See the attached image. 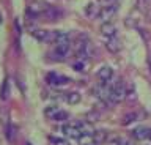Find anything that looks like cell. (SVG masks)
I'll list each match as a JSON object with an SVG mask.
<instances>
[{"label":"cell","mask_w":151,"mask_h":145,"mask_svg":"<svg viewBox=\"0 0 151 145\" xmlns=\"http://www.w3.org/2000/svg\"><path fill=\"white\" fill-rule=\"evenodd\" d=\"M126 92L127 85H124L123 82H116L113 87H110V93H109V100L110 102H121L126 100Z\"/></svg>","instance_id":"cell-1"},{"label":"cell","mask_w":151,"mask_h":145,"mask_svg":"<svg viewBox=\"0 0 151 145\" xmlns=\"http://www.w3.org/2000/svg\"><path fill=\"white\" fill-rule=\"evenodd\" d=\"M60 131L66 136V137H69V139L79 140V139L83 137L82 133H80V129H79L76 125H61V126H60Z\"/></svg>","instance_id":"cell-2"},{"label":"cell","mask_w":151,"mask_h":145,"mask_svg":"<svg viewBox=\"0 0 151 145\" xmlns=\"http://www.w3.org/2000/svg\"><path fill=\"white\" fill-rule=\"evenodd\" d=\"M76 52H77V55H79L80 58H87V57H90V55L93 54V46H91V43H90L88 40L83 38V40L77 44Z\"/></svg>","instance_id":"cell-3"},{"label":"cell","mask_w":151,"mask_h":145,"mask_svg":"<svg viewBox=\"0 0 151 145\" xmlns=\"http://www.w3.org/2000/svg\"><path fill=\"white\" fill-rule=\"evenodd\" d=\"M46 81H47V84H49L50 87H61V85H65V84L68 82V77L61 76V74L55 73V71H52V73H49L46 76Z\"/></svg>","instance_id":"cell-4"},{"label":"cell","mask_w":151,"mask_h":145,"mask_svg":"<svg viewBox=\"0 0 151 145\" xmlns=\"http://www.w3.org/2000/svg\"><path fill=\"white\" fill-rule=\"evenodd\" d=\"M116 14V6H106V8H101L98 13V17H99V21L102 22H110L113 19V16Z\"/></svg>","instance_id":"cell-5"},{"label":"cell","mask_w":151,"mask_h":145,"mask_svg":"<svg viewBox=\"0 0 151 145\" xmlns=\"http://www.w3.org/2000/svg\"><path fill=\"white\" fill-rule=\"evenodd\" d=\"M93 93L96 95L98 100H107L109 93H110V87L106 85V84H98V85H94Z\"/></svg>","instance_id":"cell-6"},{"label":"cell","mask_w":151,"mask_h":145,"mask_svg":"<svg viewBox=\"0 0 151 145\" xmlns=\"http://www.w3.org/2000/svg\"><path fill=\"white\" fill-rule=\"evenodd\" d=\"M32 36L38 41H52V33L49 30H44V29H33L32 32Z\"/></svg>","instance_id":"cell-7"},{"label":"cell","mask_w":151,"mask_h":145,"mask_svg":"<svg viewBox=\"0 0 151 145\" xmlns=\"http://www.w3.org/2000/svg\"><path fill=\"white\" fill-rule=\"evenodd\" d=\"M101 33L106 36V38H112V36H115L116 33V27L113 22H104L101 25Z\"/></svg>","instance_id":"cell-8"},{"label":"cell","mask_w":151,"mask_h":145,"mask_svg":"<svg viewBox=\"0 0 151 145\" xmlns=\"http://www.w3.org/2000/svg\"><path fill=\"white\" fill-rule=\"evenodd\" d=\"M96 76L101 79L102 82H107V81H110L112 76H113V69L110 66H101V68L98 69Z\"/></svg>","instance_id":"cell-9"},{"label":"cell","mask_w":151,"mask_h":145,"mask_svg":"<svg viewBox=\"0 0 151 145\" xmlns=\"http://www.w3.org/2000/svg\"><path fill=\"white\" fill-rule=\"evenodd\" d=\"M106 46H107V49L110 50V52H118V50L121 49V41L118 40L116 35H115V36H112V38H107Z\"/></svg>","instance_id":"cell-10"},{"label":"cell","mask_w":151,"mask_h":145,"mask_svg":"<svg viewBox=\"0 0 151 145\" xmlns=\"http://www.w3.org/2000/svg\"><path fill=\"white\" fill-rule=\"evenodd\" d=\"M52 41L55 44H69V36L63 32H55L52 33Z\"/></svg>","instance_id":"cell-11"},{"label":"cell","mask_w":151,"mask_h":145,"mask_svg":"<svg viewBox=\"0 0 151 145\" xmlns=\"http://www.w3.org/2000/svg\"><path fill=\"white\" fill-rule=\"evenodd\" d=\"M74 125L80 129V133H82L83 137H85V136H93V133H94L93 126L90 125V123H82V121H77V123H74Z\"/></svg>","instance_id":"cell-12"},{"label":"cell","mask_w":151,"mask_h":145,"mask_svg":"<svg viewBox=\"0 0 151 145\" xmlns=\"http://www.w3.org/2000/svg\"><path fill=\"white\" fill-rule=\"evenodd\" d=\"M148 131H150V128H146V126H139V128H135L132 131V136L139 140H143L148 137Z\"/></svg>","instance_id":"cell-13"},{"label":"cell","mask_w":151,"mask_h":145,"mask_svg":"<svg viewBox=\"0 0 151 145\" xmlns=\"http://www.w3.org/2000/svg\"><path fill=\"white\" fill-rule=\"evenodd\" d=\"M94 145H99V144H104L107 142V133L106 131H94L93 136H91Z\"/></svg>","instance_id":"cell-14"},{"label":"cell","mask_w":151,"mask_h":145,"mask_svg":"<svg viewBox=\"0 0 151 145\" xmlns=\"http://www.w3.org/2000/svg\"><path fill=\"white\" fill-rule=\"evenodd\" d=\"M68 52H69V44H55L54 54H55L58 58H63Z\"/></svg>","instance_id":"cell-15"},{"label":"cell","mask_w":151,"mask_h":145,"mask_svg":"<svg viewBox=\"0 0 151 145\" xmlns=\"http://www.w3.org/2000/svg\"><path fill=\"white\" fill-rule=\"evenodd\" d=\"M65 101L68 102V104H71V106H76V104H79V102H80V95H79L77 92L66 93V96H65Z\"/></svg>","instance_id":"cell-16"},{"label":"cell","mask_w":151,"mask_h":145,"mask_svg":"<svg viewBox=\"0 0 151 145\" xmlns=\"http://www.w3.org/2000/svg\"><path fill=\"white\" fill-rule=\"evenodd\" d=\"M143 117H145V114H140V115H139V112H135V114H129V115L124 117L123 125H129V123H132V121H137V120L143 118Z\"/></svg>","instance_id":"cell-17"},{"label":"cell","mask_w":151,"mask_h":145,"mask_svg":"<svg viewBox=\"0 0 151 145\" xmlns=\"http://www.w3.org/2000/svg\"><path fill=\"white\" fill-rule=\"evenodd\" d=\"M98 13H99V10H98V6L94 5V3H88L87 8H85V14H87L88 17H94V16H98Z\"/></svg>","instance_id":"cell-18"},{"label":"cell","mask_w":151,"mask_h":145,"mask_svg":"<svg viewBox=\"0 0 151 145\" xmlns=\"http://www.w3.org/2000/svg\"><path fill=\"white\" fill-rule=\"evenodd\" d=\"M8 92H9V81H8V79H5V82L2 85V93H0L2 100H8Z\"/></svg>","instance_id":"cell-19"},{"label":"cell","mask_w":151,"mask_h":145,"mask_svg":"<svg viewBox=\"0 0 151 145\" xmlns=\"http://www.w3.org/2000/svg\"><path fill=\"white\" fill-rule=\"evenodd\" d=\"M58 107H57V106H50V107H47V109H46V117H49V118H52V120H54L55 118V115L57 114H58Z\"/></svg>","instance_id":"cell-20"},{"label":"cell","mask_w":151,"mask_h":145,"mask_svg":"<svg viewBox=\"0 0 151 145\" xmlns=\"http://www.w3.org/2000/svg\"><path fill=\"white\" fill-rule=\"evenodd\" d=\"M50 140L54 145H69V142L63 137H50Z\"/></svg>","instance_id":"cell-21"},{"label":"cell","mask_w":151,"mask_h":145,"mask_svg":"<svg viewBox=\"0 0 151 145\" xmlns=\"http://www.w3.org/2000/svg\"><path fill=\"white\" fill-rule=\"evenodd\" d=\"M68 112H63V110H58V114L55 115V118L54 120H57V121H63V120H66L68 118Z\"/></svg>","instance_id":"cell-22"},{"label":"cell","mask_w":151,"mask_h":145,"mask_svg":"<svg viewBox=\"0 0 151 145\" xmlns=\"http://www.w3.org/2000/svg\"><path fill=\"white\" fill-rule=\"evenodd\" d=\"M73 66H74V69H82L83 68V60H79V62L74 63Z\"/></svg>","instance_id":"cell-23"},{"label":"cell","mask_w":151,"mask_h":145,"mask_svg":"<svg viewBox=\"0 0 151 145\" xmlns=\"http://www.w3.org/2000/svg\"><path fill=\"white\" fill-rule=\"evenodd\" d=\"M118 145H134V144L129 142V140H120V142H118Z\"/></svg>","instance_id":"cell-24"},{"label":"cell","mask_w":151,"mask_h":145,"mask_svg":"<svg viewBox=\"0 0 151 145\" xmlns=\"http://www.w3.org/2000/svg\"><path fill=\"white\" fill-rule=\"evenodd\" d=\"M146 139H150V140H151V129L148 131V137H146Z\"/></svg>","instance_id":"cell-25"},{"label":"cell","mask_w":151,"mask_h":145,"mask_svg":"<svg viewBox=\"0 0 151 145\" xmlns=\"http://www.w3.org/2000/svg\"><path fill=\"white\" fill-rule=\"evenodd\" d=\"M150 68H151V60H150Z\"/></svg>","instance_id":"cell-26"},{"label":"cell","mask_w":151,"mask_h":145,"mask_svg":"<svg viewBox=\"0 0 151 145\" xmlns=\"http://www.w3.org/2000/svg\"><path fill=\"white\" fill-rule=\"evenodd\" d=\"M25 145H32V144H25Z\"/></svg>","instance_id":"cell-27"}]
</instances>
